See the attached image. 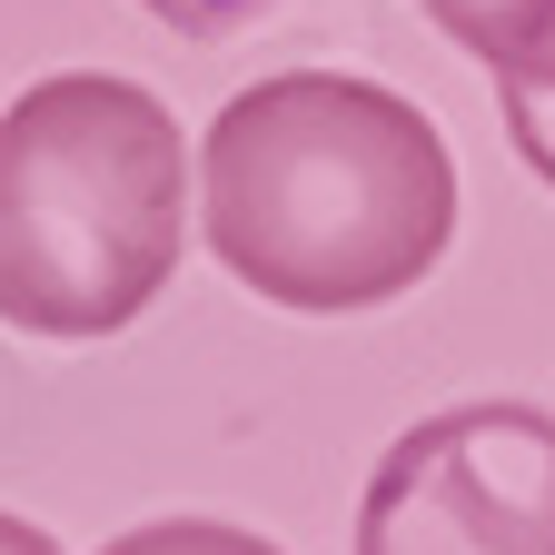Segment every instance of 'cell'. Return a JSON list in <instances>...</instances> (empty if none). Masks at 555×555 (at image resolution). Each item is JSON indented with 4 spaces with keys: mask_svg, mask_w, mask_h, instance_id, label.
Returning <instances> with one entry per match:
<instances>
[{
    "mask_svg": "<svg viewBox=\"0 0 555 555\" xmlns=\"http://www.w3.org/2000/svg\"><path fill=\"white\" fill-rule=\"evenodd\" d=\"M496 109H506V139H516V159L555 189V100H526V90H496Z\"/></svg>",
    "mask_w": 555,
    "mask_h": 555,
    "instance_id": "cell-7",
    "label": "cell"
},
{
    "mask_svg": "<svg viewBox=\"0 0 555 555\" xmlns=\"http://www.w3.org/2000/svg\"><path fill=\"white\" fill-rule=\"evenodd\" d=\"M100 555H278V545L248 535V526H229V516H150V526L109 535Z\"/></svg>",
    "mask_w": 555,
    "mask_h": 555,
    "instance_id": "cell-5",
    "label": "cell"
},
{
    "mask_svg": "<svg viewBox=\"0 0 555 555\" xmlns=\"http://www.w3.org/2000/svg\"><path fill=\"white\" fill-rule=\"evenodd\" d=\"M150 21H169L179 40H229V30H248V21H268L278 0H139Z\"/></svg>",
    "mask_w": 555,
    "mask_h": 555,
    "instance_id": "cell-6",
    "label": "cell"
},
{
    "mask_svg": "<svg viewBox=\"0 0 555 555\" xmlns=\"http://www.w3.org/2000/svg\"><path fill=\"white\" fill-rule=\"evenodd\" d=\"M466 60H486V80L555 90V0H416Z\"/></svg>",
    "mask_w": 555,
    "mask_h": 555,
    "instance_id": "cell-4",
    "label": "cell"
},
{
    "mask_svg": "<svg viewBox=\"0 0 555 555\" xmlns=\"http://www.w3.org/2000/svg\"><path fill=\"white\" fill-rule=\"evenodd\" d=\"M198 229L238 288L288 318H358L456 238L437 119L358 69H268L198 139Z\"/></svg>",
    "mask_w": 555,
    "mask_h": 555,
    "instance_id": "cell-1",
    "label": "cell"
},
{
    "mask_svg": "<svg viewBox=\"0 0 555 555\" xmlns=\"http://www.w3.org/2000/svg\"><path fill=\"white\" fill-rule=\"evenodd\" d=\"M0 555H60V535L30 526V516H0Z\"/></svg>",
    "mask_w": 555,
    "mask_h": 555,
    "instance_id": "cell-8",
    "label": "cell"
},
{
    "mask_svg": "<svg viewBox=\"0 0 555 555\" xmlns=\"http://www.w3.org/2000/svg\"><path fill=\"white\" fill-rule=\"evenodd\" d=\"M189 258V150L159 90L60 69L0 109V327L119 337Z\"/></svg>",
    "mask_w": 555,
    "mask_h": 555,
    "instance_id": "cell-2",
    "label": "cell"
},
{
    "mask_svg": "<svg viewBox=\"0 0 555 555\" xmlns=\"http://www.w3.org/2000/svg\"><path fill=\"white\" fill-rule=\"evenodd\" d=\"M358 555H555V416L526 397L416 416L358 496Z\"/></svg>",
    "mask_w": 555,
    "mask_h": 555,
    "instance_id": "cell-3",
    "label": "cell"
}]
</instances>
